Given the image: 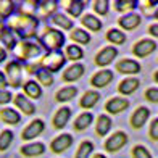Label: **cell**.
Wrapping results in <instances>:
<instances>
[{
    "instance_id": "obj_6",
    "label": "cell",
    "mask_w": 158,
    "mask_h": 158,
    "mask_svg": "<svg viewBox=\"0 0 158 158\" xmlns=\"http://www.w3.org/2000/svg\"><path fill=\"white\" fill-rule=\"evenodd\" d=\"M126 143H127V134L124 131H116L105 140L103 148L108 153H114V152H119Z\"/></svg>"
},
{
    "instance_id": "obj_12",
    "label": "cell",
    "mask_w": 158,
    "mask_h": 158,
    "mask_svg": "<svg viewBox=\"0 0 158 158\" xmlns=\"http://www.w3.org/2000/svg\"><path fill=\"white\" fill-rule=\"evenodd\" d=\"M129 106V100L126 97H111L105 103V111L108 114H118L123 113Z\"/></svg>"
},
{
    "instance_id": "obj_37",
    "label": "cell",
    "mask_w": 158,
    "mask_h": 158,
    "mask_svg": "<svg viewBox=\"0 0 158 158\" xmlns=\"http://www.w3.org/2000/svg\"><path fill=\"white\" fill-rule=\"evenodd\" d=\"M13 139H15L13 131H10V129H3V131L0 132V152H6V150L10 148Z\"/></svg>"
},
{
    "instance_id": "obj_48",
    "label": "cell",
    "mask_w": 158,
    "mask_h": 158,
    "mask_svg": "<svg viewBox=\"0 0 158 158\" xmlns=\"http://www.w3.org/2000/svg\"><path fill=\"white\" fill-rule=\"evenodd\" d=\"M90 158H106V155H103V153H94Z\"/></svg>"
},
{
    "instance_id": "obj_36",
    "label": "cell",
    "mask_w": 158,
    "mask_h": 158,
    "mask_svg": "<svg viewBox=\"0 0 158 158\" xmlns=\"http://www.w3.org/2000/svg\"><path fill=\"white\" fill-rule=\"evenodd\" d=\"M0 40H2V44H3V47L6 50H15L16 45H18V42L15 39V35H13V32L10 29H6V27L3 29L2 35H0Z\"/></svg>"
},
{
    "instance_id": "obj_23",
    "label": "cell",
    "mask_w": 158,
    "mask_h": 158,
    "mask_svg": "<svg viewBox=\"0 0 158 158\" xmlns=\"http://www.w3.org/2000/svg\"><path fill=\"white\" fill-rule=\"evenodd\" d=\"M81 24L85 29H90L92 32H98L102 29V19L95 15H92V13H85V15L81 16Z\"/></svg>"
},
{
    "instance_id": "obj_40",
    "label": "cell",
    "mask_w": 158,
    "mask_h": 158,
    "mask_svg": "<svg viewBox=\"0 0 158 158\" xmlns=\"http://www.w3.org/2000/svg\"><path fill=\"white\" fill-rule=\"evenodd\" d=\"M92 5H94V11L100 16H105L110 10V2L108 0H94Z\"/></svg>"
},
{
    "instance_id": "obj_8",
    "label": "cell",
    "mask_w": 158,
    "mask_h": 158,
    "mask_svg": "<svg viewBox=\"0 0 158 158\" xmlns=\"http://www.w3.org/2000/svg\"><path fill=\"white\" fill-rule=\"evenodd\" d=\"M44 129H45V123H44L40 118L32 119L31 123L23 129V132H21V139L26 140V142L34 140L35 137H39V135L44 132Z\"/></svg>"
},
{
    "instance_id": "obj_50",
    "label": "cell",
    "mask_w": 158,
    "mask_h": 158,
    "mask_svg": "<svg viewBox=\"0 0 158 158\" xmlns=\"http://www.w3.org/2000/svg\"><path fill=\"white\" fill-rule=\"evenodd\" d=\"M153 79H155V82H158V71H156V73L153 74Z\"/></svg>"
},
{
    "instance_id": "obj_25",
    "label": "cell",
    "mask_w": 158,
    "mask_h": 158,
    "mask_svg": "<svg viewBox=\"0 0 158 158\" xmlns=\"http://www.w3.org/2000/svg\"><path fill=\"white\" fill-rule=\"evenodd\" d=\"M76 95H77V89L74 87V85H64V87L56 90L55 100L58 103H66V102H69V100H73Z\"/></svg>"
},
{
    "instance_id": "obj_5",
    "label": "cell",
    "mask_w": 158,
    "mask_h": 158,
    "mask_svg": "<svg viewBox=\"0 0 158 158\" xmlns=\"http://www.w3.org/2000/svg\"><path fill=\"white\" fill-rule=\"evenodd\" d=\"M40 68H44L47 71H50V73H56V71H60L64 63H66V56H64V53L61 52H48L45 55L40 56Z\"/></svg>"
},
{
    "instance_id": "obj_47",
    "label": "cell",
    "mask_w": 158,
    "mask_h": 158,
    "mask_svg": "<svg viewBox=\"0 0 158 158\" xmlns=\"http://www.w3.org/2000/svg\"><path fill=\"white\" fill-rule=\"evenodd\" d=\"M5 60H6V48L0 44V63L5 61Z\"/></svg>"
},
{
    "instance_id": "obj_33",
    "label": "cell",
    "mask_w": 158,
    "mask_h": 158,
    "mask_svg": "<svg viewBox=\"0 0 158 158\" xmlns=\"http://www.w3.org/2000/svg\"><path fill=\"white\" fill-rule=\"evenodd\" d=\"M94 142L90 140H82L79 143V147L74 153V158H90L92 153H94Z\"/></svg>"
},
{
    "instance_id": "obj_22",
    "label": "cell",
    "mask_w": 158,
    "mask_h": 158,
    "mask_svg": "<svg viewBox=\"0 0 158 158\" xmlns=\"http://www.w3.org/2000/svg\"><path fill=\"white\" fill-rule=\"evenodd\" d=\"M111 118L108 114H100V116L95 119V134L98 137H105L106 134L110 132L111 129Z\"/></svg>"
},
{
    "instance_id": "obj_24",
    "label": "cell",
    "mask_w": 158,
    "mask_h": 158,
    "mask_svg": "<svg viewBox=\"0 0 158 158\" xmlns=\"http://www.w3.org/2000/svg\"><path fill=\"white\" fill-rule=\"evenodd\" d=\"M94 114H92L90 111H84V113H81V114H77V118L74 119V124H73V127H74V131H77V132H81V131H85L92 123H94Z\"/></svg>"
},
{
    "instance_id": "obj_44",
    "label": "cell",
    "mask_w": 158,
    "mask_h": 158,
    "mask_svg": "<svg viewBox=\"0 0 158 158\" xmlns=\"http://www.w3.org/2000/svg\"><path fill=\"white\" fill-rule=\"evenodd\" d=\"M13 100V94L10 90H0V105H6Z\"/></svg>"
},
{
    "instance_id": "obj_43",
    "label": "cell",
    "mask_w": 158,
    "mask_h": 158,
    "mask_svg": "<svg viewBox=\"0 0 158 158\" xmlns=\"http://www.w3.org/2000/svg\"><path fill=\"white\" fill-rule=\"evenodd\" d=\"M148 135L152 140H158V118H155L150 124V131H148Z\"/></svg>"
},
{
    "instance_id": "obj_30",
    "label": "cell",
    "mask_w": 158,
    "mask_h": 158,
    "mask_svg": "<svg viewBox=\"0 0 158 158\" xmlns=\"http://www.w3.org/2000/svg\"><path fill=\"white\" fill-rule=\"evenodd\" d=\"M106 40L114 47V45H123L126 42V34L121 31V29H116V27H111V29L106 31Z\"/></svg>"
},
{
    "instance_id": "obj_38",
    "label": "cell",
    "mask_w": 158,
    "mask_h": 158,
    "mask_svg": "<svg viewBox=\"0 0 158 158\" xmlns=\"http://www.w3.org/2000/svg\"><path fill=\"white\" fill-rule=\"evenodd\" d=\"M15 11V2L11 0H0V19H6Z\"/></svg>"
},
{
    "instance_id": "obj_31",
    "label": "cell",
    "mask_w": 158,
    "mask_h": 158,
    "mask_svg": "<svg viewBox=\"0 0 158 158\" xmlns=\"http://www.w3.org/2000/svg\"><path fill=\"white\" fill-rule=\"evenodd\" d=\"M64 56L66 60H71L73 63H77L79 60L84 58V50L81 48V45H76V44H71L64 48Z\"/></svg>"
},
{
    "instance_id": "obj_4",
    "label": "cell",
    "mask_w": 158,
    "mask_h": 158,
    "mask_svg": "<svg viewBox=\"0 0 158 158\" xmlns=\"http://www.w3.org/2000/svg\"><path fill=\"white\" fill-rule=\"evenodd\" d=\"M23 73H24V68L21 66V63L18 60L6 63V66H5V76H6V81H8V85H11L13 89L23 87V85H24Z\"/></svg>"
},
{
    "instance_id": "obj_32",
    "label": "cell",
    "mask_w": 158,
    "mask_h": 158,
    "mask_svg": "<svg viewBox=\"0 0 158 158\" xmlns=\"http://www.w3.org/2000/svg\"><path fill=\"white\" fill-rule=\"evenodd\" d=\"M64 3H66V5H64L66 13L69 16H74V18L81 16V13L84 10V5H85L82 0H68V2H64Z\"/></svg>"
},
{
    "instance_id": "obj_20",
    "label": "cell",
    "mask_w": 158,
    "mask_h": 158,
    "mask_svg": "<svg viewBox=\"0 0 158 158\" xmlns=\"http://www.w3.org/2000/svg\"><path fill=\"white\" fill-rule=\"evenodd\" d=\"M139 85H140V81L137 77H124L118 84V92L123 95H131L139 89Z\"/></svg>"
},
{
    "instance_id": "obj_28",
    "label": "cell",
    "mask_w": 158,
    "mask_h": 158,
    "mask_svg": "<svg viewBox=\"0 0 158 158\" xmlns=\"http://www.w3.org/2000/svg\"><path fill=\"white\" fill-rule=\"evenodd\" d=\"M69 39L73 42H76V45H85V44H89V42H90V34L85 29L74 27V29L69 32Z\"/></svg>"
},
{
    "instance_id": "obj_18",
    "label": "cell",
    "mask_w": 158,
    "mask_h": 158,
    "mask_svg": "<svg viewBox=\"0 0 158 158\" xmlns=\"http://www.w3.org/2000/svg\"><path fill=\"white\" fill-rule=\"evenodd\" d=\"M148 116H150V110L147 108V106H139V108L131 114L129 123H131V126L134 129H140V127H143V124L147 123Z\"/></svg>"
},
{
    "instance_id": "obj_2",
    "label": "cell",
    "mask_w": 158,
    "mask_h": 158,
    "mask_svg": "<svg viewBox=\"0 0 158 158\" xmlns=\"http://www.w3.org/2000/svg\"><path fill=\"white\" fill-rule=\"evenodd\" d=\"M39 40L42 47L47 48L48 52H60V48L64 45V34L60 29L45 26L39 35Z\"/></svg>"
},
{
    "instance_id": "obj_9",
    "label": "cell",
    "mask_w": 158,
    "mask_h": 158,
    "mask_svg": "<svg viewBox=\"0 0 158 158\" xmlns=\"http://www.w3.org/2000/svg\"><path fill=\"white\" fill-rule=\"evenodd\" d=\"M156 48V42L152 40V39H140L134 44L132 47V53L135 56H139V58H145L148 56L152 52H155Z\"/></svg>"
},
{
    "instance_id": "obj_49",
    "label": "cell",
    "mask_w": 158,
    "mask_h": 158,
    "mask_svg": "<svg viewBox=\"0 0 158 158\" xmlns=\"http://www.w3.org/2000/svg\"><path fill=\"white\" fill-rule=\"evenodd\" d=\"M3 29H5V26H3L2 23H0V35H2V32H3Z\"/></svg>"
},
{
    "instance_id": "obj_14",
    "label": "cell",
    "mask_w": 158,
    "mask_h": 158,
    "mask_svg": "<svg viewBox=\"0 0 158 158\" xmlns=\"http://www.w3.org/2000/svg\"><path fill=\"white\" fill-rule=\"evenodd\" d=\"M69 119H71V108L69 106H60L52 118V126H53V129H58L60 131V129H63L68 124Z\"/></svg>"
},
{
    "instance_id": "obj_10",
    "label": "cell",
    "mask_w": 158,
    "mask_h": 158,
    "mask_svg": "<svg viewBox=\"0 0 158 158\" xmlns=\"http://www.w3.org/2000/svg\"><path fill=\"white\" fill-rule=\"evenodd\" d=\"M73 135L71 134H60L56 135V137L50 142V150H52V153H63L64 150H68L71 145H73Z\"/></svg>"
},
{
    "instance_id": "obj_15",
    "label": "cell",
    "mask_w": 158,
    "mask_h": 158,
    "mask_svg": "<svg viewBox=\"0 0 158 158\" xmlns=\"http://www.w3.org/2000/svg\"><path fill=\"white\" fill-rule=\"evenodd\" d=\"M19 153L26 158H35L45 153V143L42 142H29L19 148Z\"/></svg>"
},
{
    "instance_id": "obj_26",
    "label": "cell",
    "mask_w": 158,
    "mask_h": 158,
    "mask_svg": "<svg viewBox=\"0 0 158 158\" xmlns=\"http://www.w3.org/2000/svg\"><path fill=\"white\" fill-rule=\"evenodd\" d=\"M23 90H24V95L27 98H34L35 100V98L42 97V85L37 81H32V79H29V81L24 82Z\"/></svg>"
},
{
    "instance_id": "obj_3",
    "label": "cell",
    "mask_w": 158,
    "mask_h": 158,
    "mask_svg": "<svg viewBox=\"0 0 158 158\" xmlns=\"http://www.w3.org/2000/svg\"><path fill=\"white\" fill-rule=\"evenodd\" d=\"M13 52H15L18 61L32 63V61L40 58L42 47L39 44H35V42H31V40H21V42H18V45Z\"/></svg>"
},
{
    "instance_id": "obj_34",
    "label": "cell",
    "mask_w": 158,
    "mask_h": 158,
    "mask_svg": "<svg viewBox=\"0 0 158 158\" xmlns=\"http://www.w3.org/2000/svg\"><path fill=\"white\" fill-rule=\"evenodd\" d=\"M56 6H58V3L55 0H42V2H39L37 13L40 16H50L52 13L56 11Z\"/></svg>"
},
{
    "instance_id": "obj_35",
    "label": "cell",
    "mask_w": 158,
    "mask_h": 158,
    "mask_svg": "<svg viewBox=\"0 0 158 158\" xmlns=\"http://www.w3.org/2000/svg\"><path fill=\"white\" fill-rule=\"evenodd\" d=\"M52 21L58 27L64 29V31H73L74 29V23H73V19H71L69 16H64V15H60V13H55V15L52 16Z\"/></svg>"
},
{
    "instance_id": "obj_16",
    "label": "cell",
    "mask_w": 158,
    "mask_h": 158,
    "mask_svg": "<svg viewBox=\"0 0 158 158\" xmlns=\"http://www.w3.org/2000/svg\"><path fill=\"white\" fill-rule=\"evenodd\" d=\"M116 71L121 74H137L140 73V63L135 61V60H131V58H124V60H119L116 63Z\"/></svg>"
},
{
    "instance_id": "obj_45",
    "label": "cell",
    "mask_w": 158,
    "mask_h": 158,
    "mask_svg": "<svg viewBox=\"0 0 158 158\" xmlns=\"http://www.w3.org/2000/svg\"><path fill=\"white\" fill-rule=\"evenodd\" d=\"M6 85H8V81H6L5 73L0 71V90H6Z\"/></svg>"
},
{
    "instance_id": "obj_27",
    "label": "cell",
    "mask_w": 158,
    "mask_h": 158,
    "mask_svg": "<svg viewBox=\"0 0 158 158\" xmlns=\"http://www.w3.org/2000/svg\"><path fill=\"white\" fill-rule=\"evenodd\" d=\"M0 119H2L5 124L16 126V124H19V121H21V114L16 110H13V108H2L0 110Z\"/></svg>"
},
{
    "instance_id": "obj_21",
    "label": "cell",
    "mask_w": 158,
    "mask_h": 158,
    "mask_svg": "<svg viewBox=\"0 0 158 158\" xmlns=\"http://www.w3.org/2000/svg\"><path fill=\"white\" fill-rule=\"evenodd\" d=\"M98 100H100V94L97 90H87V92H84L81 100H79V106L82 110H90L98 103Z\"/></svg>"
},
{
    "instance_id": "obj_39",
    "label": "cell",
    "mask_w": 158,
    "mask_h": 158,
    "mask_svg": "<svg viewBox=\"0 0 158 158\" xmlns=\"http://www.w3.org/2000/svg\"><path fill=\"white\" fill-rule=\"evenodd\" d=\"M35 76H37V81L40 85H44V87H50V85L53 84V74L50 73V71L47 69H39L37 73H35Z\"/></svg>"
},
{
    "instance_id": "obj_13",
    "label": "cell",
    "mask_w": 158,
    "mask_h": 158,
    "mask_svg": "<svg viewBox=\"0 0 158 158\" xmlns=\"http://www.w3.org/2000/svg\"><path fill=\"white\" fill-rule=\"evenodd\" d=\"M84 71H85V66L82 63H73V64H69V66L63 71L61 79L64 82H76L77 79L82 77Z\"/></svg>"
},
{
    "instance_id": "obj_46",
    "label": "cell",
    "mask_w": 158,
    "mask_h": 158,
    "mask_svg": "<svg viewBox=\"0 0 158 158\" xmlns=\"http://www.w3.org/2000/svg\"><path fill=\"white\" fill-rule=\"evenodd\" d=\"M148 32L153 35V37H158V24H152L148 26Z\"/></svg>"
},
{
    "instance_id": "obj_51",
    "label": "cell",
    "mask_w": 158,
    "mask_h": 158,
    "mask_svg": "<svg viewBox=\"0 0 158 158\" xmlns=\"http://www.w3.org/2000/svg\"><path fill=\"white\" fill-rule=\"evenodd\" d=\"M153 16H155V18H156V19H158V10H156V11H155V15H153Z\"/></svg>"
},
{
    "instance_id": "obj_42",
    "label": "cell",
    "mask_w": 158,
    "mask_h": 158,
    "mask_svg": "<svg viewBox=\"0 0 158 158\" xmlns=\"http://www.w3.org/2000/svg\"><path fill=\"white\" fill-rule=\"evenodd\" d=\"M145 98L152 103H158V89L156 87H150L145 90Z\"/></svg>"
},
{
    "instance_id": "obj_7",
    "label": "cell",
    "mask_w": 158,
    "mask_h": 158,
    "mask_svg": "<svg viewBox=\"0 0 158 158\" xmlns=\"http://www.w3.org/2000/svg\"><path fill=\"white\" fill-rule=\"evenodd\" d=\"M119 53H118V48L116 47H113V45H106L103 48H100L97 55H95V64L100 68H105V66H108V64H111L114 61V58H116Z\"/></svg>"
},
{
    "instance_id": "obj_29",
    "label": "cell",
    "mask_w": 158,
    "mask_h": 158,
    "mask_svg": "<svg viewBox=\"0 0 158 158\" xmlns=\"http://www.w3.org/2000/svg\"><path fill=\"white\" fill-rule=\"evenodd\" d=\"M113 6H114V10H116V11L127 15V13H132V10L137 8L139 2H135V0H114Z\"/></svg>"
},
{
    "instance_id": "obj_1",
    "label": "cell",
    "mask_w": 158,
    "mask_h": 158,
    "mask_svg": "<svg viewBox=\"0 0 158 158\" xmlns=\"http://www.w3.org/2000/svg\"><path fill=\"white\" fill-rule=\"evenodd\" d=\"M8 29L11 32H16L19 37L29 40L31 37L37 35L39 18H35L34 15H24V13L18 16H11L8 19Z\"/></svg>"
},
{
    "instance_id": "obj_11",
    "label": "cell",
    "mask_w": 158,
    "mask_h": 158,
    "mask_svg": "<svg viewBox=\"0 0 158 158\" xmlns=\"http://www.w3.org/2000/svg\"><path fill=\"white\" fill-rule=\"evenodd\" d=\"M113 77H114V74H113V71L111 69H100V71H97V73L90 77V85L92 87H95V89H102V87H106L111 81H113Z\"/></svg>"
},
{
    "instance_id": "obj_17",
    "label": "cell",
    "mask_w": 158,
    "mask_h": 158,
    "mask_svg": "<svg viewBox=\"0 0 158 158\" xmlns=\"http://www.w3.org/2000/svg\"><path fill=\"white\" fill-rule=\"evenodd\" d=\"M13 103H15V106H18V110L23 111L26 116H31V114L35 113L34 103H32L24 94H16L15 97H13Z\"/></svg>"
},
{
    "instance_id": "obj_19",
    "label": "cell",
    "mask_w": 158,
    "mask_h": 158,
    "mask_svg": "<svg viewBox=\"0 0 158 158\" xmlns=\"http://www.w3.org/2000/svg\"><path fill=\"white\" fill-rule=\"evenodd\" d=\"M140 21H142L140 15L132 11V13H127V15L121 16L118 19V24H119V27H123V29H126V31H134L135 27L140 24Z\"/></svg>"
},
{
    "instance_id": "obj_41",
    "label": "cell",
    "mask_w": 158,
    "mask_h": 158,
    "mask_svg": "<svg viewBox=\"0 0 158 158\" xmlns=\"http://www.w3.org/2000/svg\"><path fill=\"white\" fill-rule=\"evenodd\" d=\"M132 158H152V153L143 147V145H135L131 152Z\"/></svg>"
}]
</instances>
